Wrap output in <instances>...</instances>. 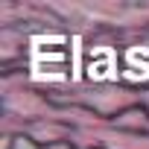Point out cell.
I'll return each mask as SVG.
<instances>
[{"mask_svg":"<svg viewBox=\"0 0 149 149\" xmlns=\"http://www.w3.org/2000/svg\"><path fill=\"white\" fill-rule=\"evenodd\" d=\"M76 58L64 38H38L32 47V73L38 79H73Z\"/></svg>","mask_w":149,"mask_h":149,"instance_id":"obj_1","label":"cell"},{"mask_svg":"<svg viewBox=\"0 0 149 149\" xmlns=\"http://www.w3.org/2000/svg\"><path fill=\"white\" fill-rule=\"evenodd\" d=\"M114 73V56H111V50H97L94 56H91V61H88V76L91 79H108Z\"/></svg>","mask_w":149,"mask_h":149,"instance_id":"obj_2","label":"cell"}]
</instances>
